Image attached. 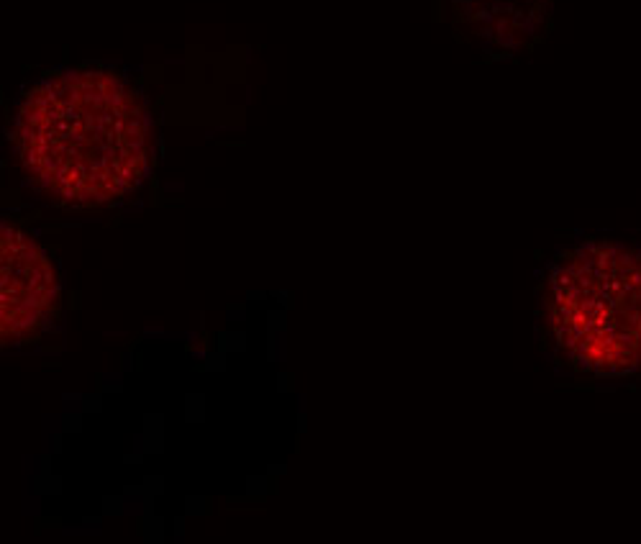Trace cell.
I'll use <instances>...</instances> for the list:
<instances>
[{"label":"cell","mask_w":641,"mask_h":544,"mask_svg":"<svg viewBox=\"0 0 641 544\" xmlns=\"http://www.w3.org/2000/svg\"><path fill=\"white\" fill-rule=\"evenodd\" d=\"M10 139L39 193L85 208L121 201L144 183L154 121L141 88L121 69L67 67L23 90Z\"/></svg>","instance_id":"6da1fadb"},{"label":"cell","mask_w":641,"mask_h":544,"mask_svg":"<svg viewBox=\"0 0 641 544\" xmlns=\"http://www.w3.org/2000/svg\"><path fill=\"white\" fill-rule=\"evenodd\" d=\"M3 257V291H0V324L3 347H21L41 337L59 308V285L49 254L29 231L3 224L0 231Z\"/></svg>","instance_id":"7a4b0ae2"}]
</instances>
